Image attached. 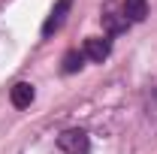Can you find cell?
<instances>
[{"instance_id": "obj_6", "label": "cell", "mask_w": 157, "mask_h": 154, "mask_svg": "<svg viewBox=\"0 0 157 154\" xmlns=\"http://www.w3.org/2000/svg\"><path fill=\"white\" fill-rule=\"evenodd\" d=\"M121 12L127 21H145L148 15V0H124L121 3Z\"/></svg>"}, {"instance_id": "obj_5", "label": "cell", "mask_w": 157, "mask_h": 154, "mask_svg": "<svg viewBox=\"0 0 157 154\" xmlns=\"http://www.w3.org/2000/svg\"><path fill=\"white\" fill-rule=\"evenodd\" d=\"M112 6H115V3H109V6L103 9V27H106L109 33H121V30H127L130 21L124 18V12H115Z\"/></svg>"}, {"instance_id": "obj_2", "label": "cell", "mask_w": 157, "mask_h": 154, "mask_svg": "<svg viewBox=\"0 0 157 154\" xmlns=\"http://www.w3.org/2000/svg\"><path fill=\"white\" fill-rule=\"evenodd\" d=\"M73 9V0H58L55 3V9L48 12V18L42 24V37H55L60 27H63V21H67V12Z\"/></svg>"}, {"instance_id": "obj_4", "label": "cell", "mask_w": 157, "mask_h": 154, "mask_svg": "<svg viewBox=\"0 0 157 154\" xmlns=\"http://www.w3.org/2000/svg\"><path fill=\"white\" fill-rule=\"evenodd\" d=\"M33 97H36V91H33L30 82H18V85H12V91H9V100H12L15 109H27V106L33 103Z\"/></svg>"}, {"instance_id": "obj_7", "label": "cell", "mask_w": 157, "mask_h": 154, "mask_svg": "<svg viewBox=\"0 0 157 154\" xmlns=\"http://www.w3.org/2000/svg\"><path fill=\"white\" fill-rule=\"evenodd\" d=\"M82 60H85V55L82 52H67L63 55V73H76V70H82Z\"/></svg>"}, {"instance_id": "obj_1", "label": "cell", "mask_w": 157, "mask_h": 154, "mask_svg": "<svg viewBox=\"0 0 157 154\" xmlns=\"http://www.w3.org/2000/svg\"><path fill=\"white\" fill-rule=\"evenodd\" d=\"M58 148L63 154H88L91 151V139L85 130H63L58 136Z\"/></svg>"}, {"instance_id": "obj_3", "label": "cell", "mask_w": 157, "mask_h": 154, "mask_svg": "<svg viewBox=\"0 0 157 154\" xmlns=\"http://www.w3.org/2000/svg\"><path fill=\"white\" fill-rule=\"evenodd\" d=\"M109 52H112V42L109 39H100V37L85 39V48H82V55L88 60H94V64H103V60L109 58Z\"/></svg>"}]
</instances>
